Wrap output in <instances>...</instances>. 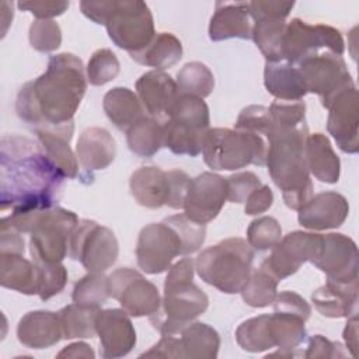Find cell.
<instances>
[{"label":"cell","mask_w":359,"mask_h":359,"mask_svg":"<svg viewBox=\"0 0 359 359\" xmlns=\"http://www.w3.org/2000/svg\"><path fill=\"white\" fill-rule=\"evenodd\" d=\"M307 135V123L290 126L272 122L265 136L268 172L282 191L285 205L293 210H299L313 196V182L304 157Z\"/></svg>","instance_id":"obj_3"},{"label":"cell","mask_w":359,"mask_h":359,"mask_svg":"<svg viewBox=\"0 0 359 359\" xmlns=\"http://www.w3.org/2000/svg\"><path fill=\"white\" fill-rule=\"evenodd\" d=\"M108 297H111L109 285L108 276H105L104 272H88L74 283L72 292L74 303L98 309H101Z\"/></svg>","instance_id":"obj_41"},{"label":"cell","mask_w":359,"mask_h":359,"mask_svg":"<svg viewBox=\"0 0 359 359\" xmlns=\"http://www.w3.org/2000/svg\"><path fill=\"white\" fill-rule=\"evenodd\" d=\"M227 184V201L233 203H243L248 195L259 188L261 180L251 171H243L226 178Z\"/></svg>","instance_id":"obj_48"},{"label":"cell","mask_w":359,"mask_h":359,"mask_svg":"<svg viewBox=\"0 0 359 359\" xmlns=\"http://www.w3.org/2000/svg\"><path fill=\"white\" fill-rule=\"evenodd\" d=\"M164 222L177 231L182 243V255L194 254L202 247L206 237L205 224L191 220L185 213L168 216Z\"/></svg>","instance_id":"obj_42"},{"label":"cell","mask_w":359,"mask_h":359,"mask_svg":"<svg viewBox=\"0 0 359 359\" xmlns=\"http://www.w3.org/2000/svg\"><path fill=\"white\" fill-rule=\"evenodd\" d=\"M226 201V178L206 171L191 178L182 209L191 220L206 224L220 213Z\"/></svg>","instance_id":"obj_17"},{"label":"cell","mask_w":359,"mask_h":359,"mask_svg":"<svg viewBox=\"0 0 359 359\" xmlns=\"http://www.w3.org/2000/svg\"><path fill=\"white\" fill-rule=\"evenodd\" d=\"M114 0H98V1H80L81 13L95 24L105 25V21L112 10Z\"/></svg>","instance_id":"obj_54"},{"label":"cell","mask_w":359,"mask_h":359,"mask_svg":"<svg viewBox=\"0 0 359 359\" xmlns=\"http://www.w3.org/2000/svg\"><path fill=\"white\" fill-rule=\"evenodd\" d=\"M278 283L279 280L262 268L252 269L240 293L250 307L262 309L273 303L278 294Z\"/></svg>","instance_id":"obj_40"},{"label":"cell","mask_w":359,"mask_h":359,"mask_svg":"<svg viewBox=\"0 0 359 359\" xmlns=\"http://www.w3.org/2000/svg\"><path fill=\"white\" fill-rule=\"evenodd\" d=\"M119 70V60L116 55L108 48L95 50L91 55L86 67L87 80L93 86H104L112 81L118 76Z\"/></svg>","instance_id":"obj_43"},{"label":"cell","mask_w":359,"mask_h":359,"mask_svg":"<svg viewBox=\"0 0 359 359\" xmlns=\"http://www.w3.org/2000/svg\"><path fill=\"white\" fill-rule=\"evenodd\" d=\"M264 84L266 91L280 101H299L307 94L299 69L287 62H266Z\"/></svg>","instance_id":"obj_28"},{"label":"cell","mask_w":359,"mask_h":359,"mask_svg":"<svg viewBox=\"0 0 359 359\" xmlns=\"http://www.w3.org/2000/svg\"><path fill=\"white\" fill-rule=\"evenodd\" d=\"M135 86L144 111L163 123L180 97L175 80L163 70H150L142 74Z\"/></svg>","instance_id":"obj_21"},{"label":"cell","mask_w":359,"mask_h":359,"mask_svg":"<svg viewBox=\"0 0 359 359\" xmlns=\"http://www.w3.org/2000/svg\"><path fill=\"white\" fill-rule=\"evenodd\" d=\"M294 1H280V0H255L248 1L251 20L259 18H282L286 20L289 13L292 11Z\"/></svg>","instance_id":"obj_49"},{"label":"cell","mask_w":359,"mask_h":359,"mask_svg":"<svg viewBox=\"0 0 359 359\" xmlns=\"http://www.w3.org/2000/svg\"><path fill=\"white\" fill-rule=\"evenodd\" d=\"M321 247L323 234L300 230L292 231L280 238L259 268L282 280L296 273L304 262H313L320 255Z\"/></svg>","instance_id":"obj_16"},{"label":"cell","mask_w":359,"mask_h":359,"mask_svg":"<svg viewBox=\"0 0 359 359\" xmlns=\"http://www.w3.org/2000/svg\"><path fill=\"white\" fill-rule=\"evenodd\" d=\"M178 255H182V243L177 231L164 220L150 223L140 230L136 259L143 272L149 275L165 272Z\"/></svg>","instance_id":"obj_14"},{"label":"cell","mask_w":359,"mask_h":359,"mask_svg":"<svg viewBox=\"0 0 359 359\" xmlns=\"http://www.w3.org/2000/svg\"><path fill=\"white\" fill-rule=\"evenodd\" d=\"M252 22L248 1H217L209 22V38L215 42L231 38L250 39Z\"/></svg>","instance_id":"obj_24"},{"label":"cell","mask_w":359,"mask_h":359,"mask_svg":"<svg viewBox=\"0 0 359 359\" xmlns=\"http://www.w3.org/2000/svg\"><path fill=\"white\" fill-rule=\"evenodd\" d=\"M330 114L327 130L344 153L355 154L359 150V105L356 86L339 91L325 107Z\"/></svg>","instance_id":"obj_19"},{"label":"cell","mask_w":359,"mask_h":359,"mask_svg":"<svg viewBox=\"0 0 359 359\" xmlns=\"http://www.w3.org/2000/svg\"><path fill=\"white\" fill-rule=\"evenodd\" d=\"M130 57L143 66L163 70L174 66L182 57V43L171 32L156 34L153 41L140 52L132 53Z\"/></svg>","instance_id":"obj_32"},{"label":"cell","mask_w":359,"mask_h":359,"mask_svg":"<svg viewBox=\"0 0 359 359\" xmlns=\"http://www.w3.org/2000/svg\"><path fill=\"white\" fill-rule=\"evenodd\" d=\"M87 90L81 59L73 53L49 57L45 73L27 81L17 94L20 119L36 129L73 135V118Z\"/></svg>","instance_id":"obj_1"},{"label":"cell","mask_w":359,"mask_h":359,"mask_svg":"<svg viewBox=\"0 0 359 359\" xmlns=\"http://www.w3.org/2000/svg\"><path fill=\"white\" fill-rule=\"evenodd\" d=\"M180 359H213L219 353L220 337L205 323H191L180 332Z\"/></svg>","instance_id":"obj_30"},{"label":"cell","mask_w":359,"mask_h":359,"mask_svg":"<svg viewBox=\"0 0 359 359\" xmlns=\"http://www.w3.org/2000/svg\"><path fill=\"white\" fill-rule=\"evenodd\" d=\"M273 203V194L268 185H261L259 188L254 189L248 198L245 199L244 212L245 215L254 216L266 212Z\"/></svg>","instance_id":"obj_53"},{"label":"cell","mask_w":359,"mask_h":359,"mask_svg":"<svg viewBox=\"0 0 359 359\" xmlns=\"http://www.w3.org/2000/svg\"><path fill=\"white\" fill-rule=\"evenodd\" d=\"M311 302L324 317L341 318L358 314V280L348 283L327 280L313 292Z\"/></svg>","instance_id":"obj_26"},{"label":"cell","mask_w":359,"mask_h":359,"mask_svg":"<svg viewBox=\"0 0 359 359\" xmlns=\"http://www.w3.org/2000/svg\"><path fill=\"white\" fill-rule=\"evenodd\" d=\"M272 304H273V311L296 314L306 321L310 318V314H311L310 304L300 294L292 290H285L278 293Z\"/></svg>","instance_id":"obj_50"},{"label":"cell","mask_w":359,"mask_h":359,"mask_svg":"<svg viewBox=\"0 0 359 359\" xmlns=\"http://www.w3.org/2000/svg\"><path fill=\"white\" fill-rule=\"evenodd\" d=\"M296 67L302 74L307 93L317 94L324 108L339 91L355 86L342 56L328 50L306 57Z\"/></svg>","instance_id":"obj_13"},{"label":"cell","mask_w":359,"mask_h":359,"mask_svg":"<svg viewBox=\"0 0 359 359\" xmlns=\"http://www.w3.org/2000/svg\"><path fill=\"white\" fill-rule=\"evenodd\" d=\"M164 147L174 154L195 157L202 153L210 129L209 108L202 98L180 95L168 118L163 122Z\"/></svg>","instance_id":"obj_7"},{"label":"cell","mask_w":359,"mask_h":359,"mask_svg":"<svg viewBox=\"0 0 359 359\" xmlns=\"http://www.w3.org/2000/svg\"><path fill=\"white\" fill-rule=\"evenodd\" d=\"M191 178L182 170L164 171L158 167H140L129 180L130 194L135 201L149 209L167 205L182 209Z\"/></svg>","instance_id":"obj_9"},{"label":"cell","mask_w":359,"mask_h":359,"mask_svg":"<svg viewBox=\"0 0 359 359\" xmlns=\"http://www.w3.org/2000/svg\"><path fill=\"white\" fill-rule=\"evenodd\" d=\"M268 144L265 137L245 130L213 128L203 142V160L212 170L233 171L250 164L265 165Z\"/></svg>","instance_id":"obj_6"},{"label":"cell","mask_w":359,"mask_h":359,"mask_svg":"<svg viewBox=\"0 0 359 359\" xmlns=\"http://www.w3.org/2000/svg\"><path fill=\"white\" fill-rule=\"evenodd\" d=\"M109 296L119 302L130 317H150L161 304L158 289L140 272L119 268L108 276Z\"/></svg>","instance_id":"obj_15"},{"label":"cell","mask_w":359,"mask_h":359,"mask_svg":"<svg viewBox=\"0 0 359 359\" xmlns=\"http://www.w3.org/2000/svg\"><path fill=\"white\" fill-rule=\"evenodd\" d=\"M102 108L108 119L119 130L125 132L146 116V111L137 94L128 87H114L108 90L102 100Z\"/></svg>","instance_id":"obj_29"},{"label":"cell","mask_w":359,"mask_h":359,"mask_svg":"<svg viewBox=\"0 0 359 359\" xmlns=\"http://www.w3.org/2000/svg\"><path fill=\"white\" fill-rule=\"evenodd\" d=\"M304 157L309 172L318 181L335 184L341 174V161L334 151L330 139L323 133L307 135Z\"/></svg>","instance_id":"obj_27"},{"label":"cell","mask_w":359,"mask_h":359,"mask_svg":"<svg viewBox=\"0 0 359 359\" xmlns=\"http://www.w3.org/2000/svg\"><path fill=\"white\" fill-rule=\"evenodd\" d=\"M126 142L132 153L140 157H151L164 146L163 123L144 116L126 130Z\"/></svg>","instance_id":"obj_34"},{"label":"cell","mask_w":359,"mask_h":359,"mask_svg":"<svg viewBox=\"0 0 359 359\" xmlns=\"http://www.w3.org/2000/svg\"><path fill=\"white\" fill-rule=\"evenodd\" d=\"M105 28L109 39L129 55L144 49L156 36L151 11L140 0H114Z\"/></svg>","instance_id":"obj_10"},{"label":"cell","mask_w":359,"mask_h":359,"mask_svg":"<svg viewBox=\"0 0 359 359\" xmlns=\"http://www.w3.org/2000/svg\"><path fill=\"white\" fill-rule=\"evenodd\" d=\"M100 355L105 359L126 356L136 345V331L123 309L100 310L95 318Z\"/></svg>","instance_id":"obj_20"},{"label":"cell","mask_w":359,"mask_h":359,"mask_svg":"<svg viewBox=\"0 0 359 359\" xmlns=\"http://www.w3.org/2000/svg\"><path fill=\"white\" fill-rule=\"evenodd\" d=\"M18 341L31 349H45L62 338L59 314L49 310H34L21 317L17 325Z\"/></svg>","instance_id":"obj_23"},{"label":"cell","mask_w":359,"mask_h":359,"mask_svg":"<svg viewBox=\"0 0 359 359\" xmlns=\"http://www.w3.org/2000/svg\"><path fill=\"white\" fill-rule=\"evenodd\" d=\"M35 133L43 151L60 172L66 178H76L79 175V161L70 149L73 135L49 129H36Z\"/></svg>","instance_id":"obj_33"},{"label":"cell","mask_w":359,"mask_h":359,"mask_svg":"<svg viewBox=\"0 0 359 359\" xmlns=\"http://www.w3.org/2000/svg\"><path fill=\"white\" fill-rule=\"evenodd\" d=\"M271 123L272 121H271V114L268 107L248 105L240 112L234 123V129L252 132L265 137L266 133L269 132Z\"/></svg>","instance_id":"obj_47"},{"label":"cell","mask_w":359,"mask_h":359,"mask_svg":"<svg viewBox=\"0 0 359 359\" xmlns=\"http://www.w3.org/2000/svg\"><path fill=\"white\" fill-rule=\"evenodd\" d=\"M345 355L339 342H332L323 335L310 337L307 351L304 352V358H344Z\"/></svg>","instance_id":"obj_52"},{"label":"cell","mask_w":359,"mask_h":359,"mask_svg":"<svg viewBox=\"0 0 359 359\" xmlns=\"http://www.w3.org/2000/svg\"><path fill=\"white\" fill-rule=\"evenodd\" d=\"M282 238V227L275 217L262 216L247 229V243L257 251L272 250Z\"/></svg>","instance_id":"obj_44"},{"label":"cell","mask_w":359,"mask_h":359,"mask_svg":"<svg viewBox=\"0 0 359 359\" xmlns=\"http://www.w3.org/2000/svg\"><path fill=\"white\" fill-rule=\"evenodd\" d=\"M119 244L112 230L83 219L69 240V257L80 261L88 272H105L118 258Z\"/></svg>","instance_id":"obj_11"},{"label":"cell","mask_w":359,"mask_h":359,"mask_svg":"<svg viewBox=\"0 0 359 359\" xmlns=\"http://www.w3.org/2000/svg\"><path fill=\"white\" fill-rule=\"evenodd\" d=\"M0 283L3 287L36 294V266L24 254L0 252Z\"/></svg>","instance_id":"obj_31"},{"label":"cell","mask_w":359,"mask_h":359,"mask_svg":"<svg viewBox=\"0 0 359 359\" xmlns=\"http://www.w3.org/2000/svg\"><path fill=\"white\" fill-rule=\"evenodd\" d=\"M271 316V330L275 341V346L280 351L293 352L302 345L307 337L304 323L302 317L283 311H273Z\"/></svg>","instance_id":"obj_38"},{"label":"cell","mask_w":359,"mask_h":359,"mask_svg":"<svg viewBox=\"0 0 359 359\" xmlns=\"http://www.w3.org/2000/svg\"><path fill=\"white\" fill-rule=\"evenodd\" d=\"M180 358V342L177 335H161V339L140 358Z\"/></svg>","instance_id":"obj_55"},{"label":"cell","mask_w":359,"mask_h":359,"mask_svg":"<svg viewBox=\"0 0 359 359\" xmlns=\"http://www.w3.org/2000/svg\"><path fill=\"white\" fill-rule=\"evenodd\" d=\"M101 309L79 303L69 304L59 310V320L65 339L93 338L95 332V318Z\"/></svg>","instance_id":"obj_36"},{"label":"cell","mask_w":359,"mask_h":359,"mask_svg":"<svg viewBox=\"0 0 359 359\" xmlns=\"http://www.w3.org/2000/svg\"><path fill=\"white\" fill-rule=\"evenodd\" d=\"M74 212L60 206L14 210L1 219V227L29 233V252L35 264H57L69 254V240L79 224Z\"/></svg>","instance_id":"obj_4"},{"label":"cell","mask_w":359,"mask_h":359,"mask_svg":"<svg viewBox=\"0 0 359 359\" xmlns=\"http://www.w3.org/2000/svg\"><path fill=\"white\" fill-rule=\"evenodd\" d=\"M254 248L247 240L231 237L205 248L195 261L199 278L223 293H240L252 271Z\"/></svg>","instance_id":"obj_5"},{"label":"cell","mask_w":359,"mask_h":359,"mask_svg":"<svg viewBox=\"0 0 359 359\" xmlns=\"http://www.w3.org/2000/svg\"><path fill=\"white\" fill-rule=\"evenodd\" d=\"M95 356L91 346L86 342H73L65 346L59 353L57 358H87L93 359Z\"/></svg>","instance_id":"obj_58"},{"label":"cell","mask_w":359,"mask_h":359,"mask_svg":"<svg viewBox=\"0 0 359 359\" xmlns=\"http://www.w3.org/2000/svg\"><path fill=\"white\" fill-rule=\"evenodd\" d=\"M323 49L342 56L345 43L337 28L325 24H307L300 18H293L286 25L282 42L283 62L297 66Z\"/></svg>","instance_id":"obj_12"},{"label":"cell","mask_w":359,"mask_h":359,"mask_svg":"<svg viewBox=\"0 0 359 359\" xmlns=\"http://www.w3.org/2000/svg\"><path fill=\"white\" fill-rule=\"evenodd\" d=\"M311 264L324 272L331 282L348 283L358 280V247L351 237L342 233L323 236L321 252Z\"/></svg>","instance_id":"obj_18"},{"label":"cell","mask_w":359,"mask_h":359,"mask_svg":"<svg viewBox=\"0 0 359 359\" xmlns=\"http://www.w3.org/2000/svg\"><path fill=\"white\" fill-rule=\"evenodd\" d=\"M65 178L41 144L18 135L1 137V212L53 208L62 195Z\"/></svg>","instance_id":"obj_2"},{"label":"cell","mask_w":359,"mask_h":359,"mask_svg":"<svg viewBox=\"0 0 359 359\" xmlns=\"http://www.w3.org/2000/svg\"><path fill=\"white\" fill-rule=\"evenodd\" d=\"M208 306V294L192 280H164V296L160 309L149 320L161 335H178L205 313Z\"/></svg>","instance_id":"obj_8"},{"label":"cell","mask_w":359,"mask_h":359,"mask_svg":"<svg viewBox=\"0 0 359 359\" xmlns=\"http://www.w3.org/2000/svg\"><path fill=\"white\" fill-rule=\"evenodd\" d=\"M18 8L29 11L38 20H50L69 8V1H18Z\"/></svg>","instance_id":"obj_51"},{"label":"cell","mask_w":359,"mask_h":359,"mask_svg":"<svg viewBox=\"0 0 359 359\" xmlns=\"http://www.w3.org/2000/svg\"><path fill=\"white\" fill-rule=\"evenodd\" d=\"M29 43L42 53L56 50L62 43V31L53 20H35L29 27Z\"/></svg>","instance_id":"obj_46"},{"label":"cell","mask_w":359,"mask_h":359,"mask_svg":"<svg viewBox=\"0 0 359 359\" xmlns=\"http://www.w3.org/2000/svg\"><path fill=\"white\" fill-rule=\"evenodd\" d=\"M76 156L86 171L104 170L115 160L116 144L107 129L93 126L79 136Z\"/></svg>","instance_id":"obj_25"},{"label":"cell","mask_w":359,"mask_h":359,"mask_svg":"<svg viewBox=\"0 0 359 359\" xmlns=\"http://www.w3.org/2000/svg\"><path fill=\"white\" fill-rule=\"evenodd\" d=\"M236 341L245 352L258 353L275 348L271 316L262 314L243 321L236 330Z\"/></svg>","instance_id":"obj_37"},{"label":"cell","mask_w":359,"mask_h":359,"mask_svg":"<svg viewBox=\"0 0 359 359\" xmlns=\"http://www.w3.org/2000/svg\"><path fill=\"white\" fill-rule=\"evenodd\" d=\"M35 264V262H34ZM36 266V294L46 302L60 293L67 283V269L62 262L35 264Z\"/></svg>","instance_id":"obj_45"},{"label":"cell","mask_w":359,"mask_h":359,"mask_svg":"<svg viewBox=\"0 0 359 359\" xmlns=\"http://www.w3.org/2000/svg\"><path fill=\"white\" fill-rule=\"evenodd\" d=\"M299 223L309 230H330L339 227L349 215L346 198L334 191L313 195L299 210Z\"/></svg>","instance_id":"obj_22"},{"label":"cell","mask_w":359,"mask_h":359,"mask_svg":"<svg viewBox=\"0 0 359 359\" xmlns=\"http://www.w3.org/2000/svg\"><path fill=\"white\" fill-rule=\"evenodd\" d=\"M287 22L282 18H259L252 24L251 38L266 62H283L282 42Z\"/></svg>","instance_id":"obj_35"},{"label":"cell","mask_w":359,"mask_h":359,"mask_svg":"<svg viewBox=\"0 0 359 359\" xmlns=\"http://www.w3.org/2000/svg\"><path fill=\"white\" fill-rule=\"evenodd\" d=\"M21 233L1 227L0 230V252H13V254H24V238L20 236Z\"/></svg>","instance_id":"obj_56"},{"label":"cell","mask_w":359,"mask_h":359,"mask_svg":"<svg viewBox=\"0 0 359 359\" xmlns=\"http://www.w3.org/2000/svg\"><path fill=\"white\" fill-rule=\"evenodd\" d=\"M342 337H344L348 352L352 356H356L358 355V314L348 317Z\"/></svg>","instance_id":"obj_57"},{"label":"cell","mask_w":359,"mask_h":359,"mask_svg":"<svg viewBox=\"0 0 359 359\" xmlns=\"http://www.w3.org/2000/svg\"><path fill=\"white\" fill-rule=\"evenodd\" d=\"M177 87L180 95L206 98L215 88V76L210 69L201 62H189L177 73Z\"/></svg>","instance_id":"obj_39"}]
</instances>
